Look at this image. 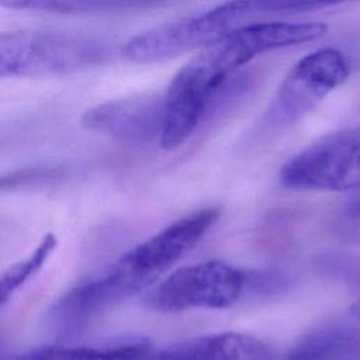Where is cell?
I'll return each mask as SVG.
<instances>
[{"instance_id":"obj_10","label":"cell","mask_w":360,"mask_h":360,"mask_svg":"<svg viewBox=\"0 0 360 360\" xmlns=\"http://www.w3.org/2000/svg\"><path fill=\"white\" fill-rule=\"evenodd\" d=\"M347 1L353 0H226L217 4V10L233 30L260 15L304 13Z\"/></svg>"},{"instance_id":"obj_15","label":"cell","mask_w":360,"mask_h":360,"mask_svg":"<svg viewBox=\"0 0 360 360\" xmlns=\"http://www.w3.org/2000/svg\"><path fill=\"white\" fill-rule=\"evenodd\" d=\"M333 228L340 239L360 245V198L349 202L338 212Z\"/></svg>"},{"instance_id":"obj_11","label":"cell","mask_w":360,"mask_h":360,"mask_svg":"<svg viewBox=\"0 0 360 360\" xmlns=\"http://www.w3.org/2000/svg\"><path fill=\"white\" fill-rule=\"evenodd\" d=\"M169 0H0V7L56 14H91L146 8Z\"/></svg>"},{"instance_id":"obj_2","label":"cell","mask_w":360,"mask_h":360,"mask_svg":"<svg viewBox=\"0 0 360 360\" xmlns=\"http://www.w3.org/2000/svg\"><path fill=\"white\" fill-rule=\"evenodd\" d=\"M219 217V207H205L138 243L98 276L66 291L48 314L51 326L62 335H76L124 300L150 287L205 236Z\"/></svg>"},{"instance_id":"obj_1","label":"cell","mask_w":360,"mask_h":360,"mask_svg":"<svg viewBox=\"0 0 360 360\" xmlns=\"http://www.w3.org/2000/svg\"><path fill=\"white\" fill-rule=\"evenodd\" d=\"M319 21L246 22L201 48L172 79L163 94L159 143L165 150L181 146L207 115L235 73L255 58L321 38Z\"/></svg>"},{"instance_id":"obj_4","label":"cell","mask_w":360,"mask_h":360,"mask_svg":"<svg viewBox=\"0 0 360 360\" xmlns=\"http://www.w3.org/2000/svg\"><path fill=\"white\" fill-rule=\"evenodd\" d=\"M349 75V62L339 49L321 48L305 55L280 83L257 128L280 131L294 125L340 87Z\"/></svg>"},{"instance_id":"obj_16","label":"cell","mask_w":360,"mask_h":360,"mask_svg":"<svg viewBox=\"0 0 360 360\" xmlns=\"http://www.w3.org/2000/svg\"><path fill=\"white\" fill-rule=\"evenodd\" d=\"M354 311L360 315V297H359V300H357L356 304H354Z\"/></svg>"},{"instance_id":"obj_8","label":"cell","mask_w":360,"mask_h":360,"mask_svg":"<svg viewBox=\"0 0 360 360\" xmlns=\"http://www.w3.org/2000/svg\"><path fill=\"white\" fill-rule=\"evenodd\" d=\"M269 347L255 336L218 332L179 342L155 353L152 360H270Z\"/></svg>"},{"instance_id":"obj_7","label":"cell","mask_w":360,"mask_h":360,"mask_svg":"<svg viewBox=\"0 0 360 360\" xmlns=\"http://www.w3.org/2000/svg\"><path fill=\"white\" fill-rule=\"evenodd\" d=\"M163 114V96L136 94L105 101L87 108L82 127L87 131L122 142L159 139Z\"/></svg>"},{"instance_id":"obj_9","label":"cell","mask_w":360,"mask_h":360,"mask_svg":"<svg viewBox=\"0 0 360 360\" xmlns=\"http://www.w3.org/2000/svg\"><path fill=\"white\" fill-rule=\"evenodd\" d=\"M156 349L146 339L103 345H52L24 353L14 360H152Z\"/></svg>"},{"instance_id":"obj_5","label":"cell","mask_w":360,"mask_h":360,"mask_svg":"<svg viewBox=\"0 0 360 360\" xmlns=\"http://www.w3.org/2000/svg\"><path fill=\"white\" fill-rule=\"evenodd\" d=\"M280 183L294 191L360 188V125L326 135L292 156Z\"/></svg>"},{"instance_id":"obj_13","label":"cell","mask_w":360,"mask_h":360,"mask_svg":"<svg viewBox=\"0 0 360 360\" xmlns=\"http://www.w3.org/2000/svg\"><path fill=\"white\" fill-rule=\"evenodd\" d=\"M55 248V235L46 233L28 255L0 270V311L32 277L41 271Z\"/></svg>"},{"instance_id":"obj_6","label":"cell","mask_w":360,"mask_h":360,"mask_svg":"<svg viewBox=\"0 0 360 360\" xmlns=\"http://www.w3.org/2000/svg\"><path fill=\"white\" fill-rule=\"evenodd\" d=\"M246 285L245 273L222 260L180 267L146 295L150 308L162 312L225 309L232 307Z\"/></svg>"},{"instance_id":"obj_17","label":"cell","mask_w":360,"mask_h":360,"mask_svg":"<svg viewBox=\"0 0 360 360\" xmlns=\"http://www.w3.org/2000/svg\"><path fill=\"white\" fill-rule=\"evenodd\" d=\"M169 1H170V0H169Z\"/></svg>"},{"instance_id":"obj_14","label":"cell","mask_w":360,"mask_h":360,"mask_svg":"<svg viewBox=\"0 0 360 360\" xmlns=\"http://www.w3.org/2000/svg\"><path fill=\"white\" fill-rule=\"evenodd\" d=\"M68 169L60 165H39L0 174V193H15L46 188L62 184Z\"/></svg>"},{"instance_id":"obj_12","label":"cell","mask_w":360,"mask_h":360,"mask_svg":"<svg viewBox=\"0 0 360 360\" xmlns=\"http://www.w3.org/2000/svg\"><path fill=\"white\" fill-rule=\"evenodd\" d=\"M357 339L345 328H325L302 338L284 360H343L354 352Z\"/></svg>"},{"instance_id":"obj_3","label":"cell","mask_w":360,"mask_h":360,"mask_svg":"<svg viewBox=\"0 0 360 360\" xmlns=\"http://www.w3.org/2000/svg\"><path fill=\"white\" fill-rule=\"evenodd\" d=\"M108 45L90 35L58 31H0V77L70 75L103 65Z\"/></svg>"}]
</instances>
